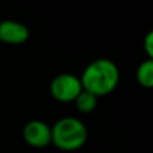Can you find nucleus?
<instances>
[{"instance_id":"nucleus-5","label":"nucleus","mask_w":153,"mask_h":153,"mask_svg":"<svg viewBox=\"0 0 153 153\" xmlns=\"http://www.w3.org/2000/svg\"><path fill=\"white\" fill-rule=\"evenodd\" d=\"M30 38V31L24 24L15 20H4L0 23V42L7 45H22Z\"/></svg>"},{"instance_id":"nucleus-8","label":"nucleus","mask_w":153,"mask_h":153,"mask_svg":"<svg viewBox=\"0 0 153 153\" xmlns=\"http://www.w3.org/2000/svg\"><path fill=\"white\" fill-rule=\"evenodd\" d=\"M144 50L146 51L149 58L153 56V32H149L144 39Z\"/></svg>"},{"instance_id":"nucleus-6","label":"nucleus","mask_w":153,"mask_h":153,"mask_svg":"<svg viewBox=\"0 0 153 153\" xmlns=\"http://www.w3.org/2000/svg\"><path fill=\"white\" fill-rule=\"evenodd\" d=\"M75 108L79 113L82 114H89L97 108L98 103V97L94 94H91L90 91H86V90H82L78 94V97L74 100Z\"/></svg>"},{"instance_id":"nucleus-2","label":"nucleus","mask_w":153,"mask_h":153,"mask_svg":"<svg viewBox=\"0 0 153 153\" xmlns=\"http://www.w3.org/2000/svg\"><path fill=\"white\" fill-rule=\"evenodd\" d=\"M87 128L75 117H63L51 126V144L65 152L82 148L87 141Z\"/></svg>"},{"instance_id":"nucleus-3","label":"nucleus","mask_w":153,"mask_h":153,"mask_svg":"<svg viewBox=\"0 0 153 153\" xmlns=\"http://www.w3.org/2000/svg\"><path fill=\"white\" fill-rule=\"evenodd\" d=\"M82 90L81 79L73 74H61L55 76L50 83V93L53 98L62 103L74 102Z\"/></svg>"},{"instance_id":"nucleus-7","label":"nucleus","mask_w":153,"mask_h":153,"mask_svg":"<svg viewBox=\"0 0 153 153\" xmlns=\"http://www.w3.org/2000/svg\"><path fill=\"white\" fill-rule=\"evenodd\" d=\"M136 76H137V82L143 87L151 89L153 86V61H152V58H148L146 61H144L143 63L138 66Z\"/></svg>"},{"instance_id":"nucleus-1","label":"nucleus","mask_w":153,"mask_h":153,"mask_svg":"<svg viewBox=\"0 0 153 153\" xmlns=\"http://www.w3.org/2000/svg\"><path fill=\"white\" fill-rule=\"evenodd\" d=\"M82 89L97 97L110 94L120 82V70L110 59H97L87 65L81 75Z\"/></svg>"},{"instance_id":"nucleus-4","label":"nucleus","mask_w":153,"mask_h":153,"mask_svg":"<svg viewBox=\"0 0 153 153\" xmlns=\"http://www.w3.org/2000/svg\"><path fill=\"white\" fill-rule=\"evenodd\" d=\"M23 138L32 148H46L51 144V126L40 120H31L23 128Z\"/></svg>"}]
</instances>
